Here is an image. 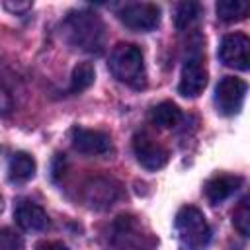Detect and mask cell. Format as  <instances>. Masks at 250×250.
<instances>
[{"mask_svg":"<svg viewBox=\"0 0 250 250\" xmlns=\"http://www.w3.org/2000/svg\"><path fill=\"white\" fill-rule=\"evenodd\" d=\"M70 141L74 150L82 154H105L111 148V139L104 131L96 129H84V127H74L70 131Z\"/></svg>","mask_w":250,"mask_h":250,"instance_id":"cell-10","label":"cell"},{"mask_svg":"<svg viewBox=\"0 0 250 250\" xmlns=\"http://www.w3.org/2000/svg\"><path fill=\"white\" fill-rule=\"evenodd\" d=\"M23 242L20 238V234H16L12 229L4 227L0 232V250H21Z\"/></svg>","mask_w":250,"mask_h":250,"instance_id":"cell-20","label":"cell"},{"mask_svg":"<svg viewBox=\"0 0 250 250\" xmlns=\"http://www.w3.org/2000/svg\"><path fill=\"white\" fill-rule=\"evenodd\" d=\"M232 225L240 234L250 238V195L240 199V203L232 211Z\"/></svg>","mask_w":250,"mask_h":250,"instance_id":"cell-19","label":"cell"},{"mask_svg":"<svg viewBox=\"0 0 250 250\" xmlns=\"http://www.w3.org/2000/svg\"><path fill=\"white\" fill-rule=\"evenodd\" d=\"M150 121L162 129H172L182 121V111L172 102H160L150 109Z\"/></svg>","mask_w":250,"mask_h":250,"instance_id":"cell-15","label":"cell"},{"mask_svg":"<svg viewBox=\"0 0 250 250\" xmlns=\"http://www.w3.org/2000/svg\"><path fill=\"white\" fill-rule=\"evenodd\" d=\"M64 31L68 41L88 53H100L105 39L104 21L92 12H72L64 20Z\"/></svg>","mask_w":250,"mask_h":250,"instance_id":"cell-2","label":"cell"},{"mask_svg":"<svg viewBox=\"0 0 250 250\" xmlns=\"http://www.w3.org/2000/svg\"><path fill=\"white\" fill-rule=\"evenodd\" d=\"M201 14V6L197 2H182L178 4L176 8V16H174V23L176 27L182 31V29H188L193 21H197Z\"/></svg>","mask_w":250,"mask_h":250,"instance_id":"cell-18","label":"cell"},{"mask_svg":"<svg viewBox=\"0 0 250 250\" xmlns=\"http://www.w3.org/2000/svg\"><path fill=\"white\" fill-rule=\"evenodd\" d=\"M119 189L115 186H111L109 180L104 178H96L90 184H86L84 188V201L94 207V209H105L113 203V199L117 197Z\"/></svg>","mask_w":250,"mask_h":250,"instance_id":"cell-12","label":"cell"},{"mask_svg":"<svg viewBox=\"0 0 250 250\" xmlns=\"http://www.w3.org/2000/svg\"><path fill=\"white\" fill-rule=\"evenodd\" d=\"M219 59L230 68L250 70V37L242 33H229L219 45Z\"/></svg>","mask_w":250,"mask_h":250,"instance_id":"cell-7","label":"cell"},{"mask_svg":"<svg viewBox=\"0 0 250 250\" xmlns=\"http://www.w3.org/2000/svg\"><path fill=\"white\" fill-rule=\"evenodd\" d=\"M242 184V178L240 176H234V174H219V176H213L207 184H205V197L217 205L221 201H225L227 197H230Z\"/></svg>","mask_w":250,"mask_h":250,"instance_id":"cell-13","label":"cell"},{"mask_svg":"<svg viewBox=\"0 0 250 250\" xmlns=\"http://www.w3.org/2000/svg\"><path fill=\"white\" fill-rule=\"evenodd\" d=\"M14 217L23 230H45L49 227V217L45 209L33 201H20L16 205Z\"/></svg>","mask_w":250,"mask_h":250,"instance_id":"cell-11","label":"cell"},{"mask_svg":"<svg viewBox=\"0 0 250 250\" xmlns=\"http://www.w3.org/2000/svg\"><path fill=\"white\" fill-rule=\"evenodd\" d=\"M174 230L180 250H203L211 240L209 223L193 205H186L176 213Z\"/></svg>","mask_w":250,"mask_h":250,"instance_id":"cell-4","label":"cell"},{"mask_svg":"<svg viewBox=\"0 0 250 250\" xmlns=\"http://www.w3.org/2000/svg\"><path fill=\"white\" fill-rule=\"evenodd\" d=\"M215 12L223 21H240L250 16V0H219Z\"/></svg>","mask_w":250,"mask_h":250,"instance_id":"cell-16","label":"cell"},{"mask_svg":"<svg viewBox=\"0 0 250 250\" xmlns=\"http://www.w3.org/2000/svg\"><path fill=\"white\" fill-rule=\"evenodd\" d=\"M246 82L234 76H225L215 88V105L221 115H236L244 104Z\"/></svg>","mask_w":250,"mask_h":250,"instance_id":"cell-6","label":"cell"},{"mask_svg":"<svg viewBox=\"0 0 250 250\" xmlns=\"http://www.w3.org/2000/svg\"><path fill=\"white\" fill-rule=\"evenodd\" d=\"M35 250H68L62 242H57V240H43L35 246Z\"/></svg>","mask_w":250,"mask_h":250,"instance_id":"cell-21","label":"cell"},{"mask_svg":"<svg viewBox=\"0 0 250 250\" xmlns=\"http://www.w3.org/2000/svg\"><path fill=\"white\" fill-rule=\"evenodd\" d=\"M109 250H156V238L133 215H119L107 232Z\"/></svg>","mask_w":250,"mask_h":250,"instance_id":"cell-1","label":"cell"},{"mask_svg":"<svg viewBox=\"0 0 250 250\" xmlns=\"http://www.w3.org/2000/svg\"><path fill=\"white\" fill-rule=\"evenodd\" d=\"M94 78H96L94 66L90 62H78L72 70V76H70V92L80 94V92L88 90L94 84Z\"/></svg>","mask_w":250,"mask_h":250,"instance_id":"cell-17","label":"cell"},{"mask_svg":"<svg viewBox=\"0 0 250 250\" xmlns=\"http://www.w3.org/2000/svg\"><path fill=\"white\" fill-rule=\"evenodd\" d=\"M117 18L133 31H150L160 23V8L150 2H131L119 8Z\"/></svg>","mask_w":250,"mask_h":250,"instance_id":"cell-5","label":"cell"},{"mask_svg":"<svg viewBox=\"0 0 250 250\" xmlns=\"http://www.w3.org/2000/svg\"><path fill=\"white\" fill-rule=\"evenodd\" d=\"M109 70L121 82L135 90L146 86V70L143 51L131 43H119L109 57Z\"/></svg>","mask_w":250,"mask_h":250,"instance_id":"cell-3","label":"cell"},{"mask_svg":"<svg viewBox=\"0 0 250 250\" xmlns=\"http://www.w3.org/2000/svg\"><path fill=\"white\" fill-rule=\"evenodd\" d=\"M207 86V70L201 61V57H189L180 74L178 94L184 98H197Z\"/></svg>","mask_w":250,"mask_h":250,"instance_id":"cell-9","label":"cell"},{"mask_svg":"<svg viewBox=\"0 0 250 250\" xmlns=\"http://www.w3.org/2000/svg\"><path fill=\"white\" fill-rule=\"evenodd\" d=\"M35 176V160L27 152H14L8 160V178L12 182H27Z\"/></svg>","mask_w":250,"mask_h":250,"instance_id":"cell-14","label":"cell"},{"mask_svg":"<svg viewBox=\"0 0 250 250\" xmlns=\"http://www.w3.org/2000/svg\"><path fill=\"white\" fill-rule=\"evenodd\" d=\"M133 152L137 162L146 170H160L168 162V150L148 133H137L133 137Z\"/></svg>","mask_w":250,"mask_h":250,"instance_id":"cell-8","label":"cell"}]
</instances>
